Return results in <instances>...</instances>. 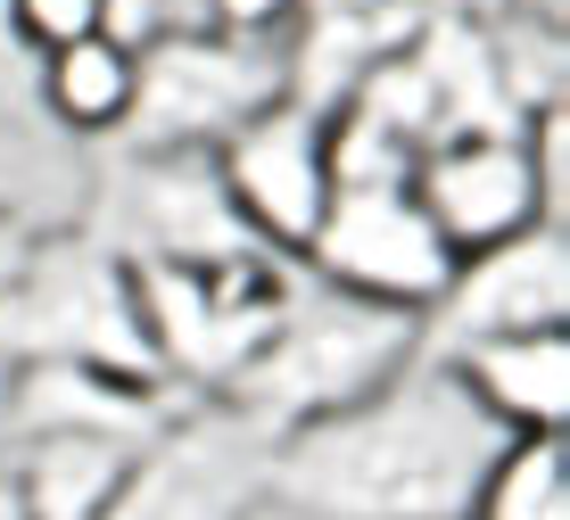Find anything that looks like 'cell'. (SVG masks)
I'll return each instance as SVG.
<instances>
[{
  "label": "cell",
  "mask_w": 570,
  "mask_h": 520,
  "mask_svg": "<svg viewBox=\"0 0 570 520\" xmlns=\"http://www.w3.org/2000/svg\"><path fill=\"white\" fill-rule=\"evenodd\" d=\"M91 33H108V9L100 0H9V42L17 50H75L91 42Z\"/></svg>",
  "instance_id": "d6986e66"
},
{
  "label": "cell",
  "mask_w": 570,
  "mask_h": 520,
  "mask_svg": "<svg viewBox=\"0 0 570 520\" xmlns=\"http://www.w3.org/2000/svg\"><path fill=\"white\" fill-rule=\"evenodd\" d=\"M0 364H91L116 380H157L132 265L91 232H33L17 282L0 290Z\"/></svg>",
  "instance_id": "3957f363"
},
{
  "label": "cell",
  "mask_w": 570,
  "mask_h": 520,
  "mask_svg": "<svg viewBox=\"0 0 570 520\" xmlns=\"http://www.w3.org/2000/svg\"><path fill=\"white\" fill-rule=\"evenodd\" d=\"M298 265L289 256H232V265H132L141 331L157 380L183 396H224L232 372L273 339Z\"/></svg>",
  "instance_id": "5b68a950"
},
{
  "label": "cell",
  "mask_w": 570,
  "mask_h": 520,
  "mask_svg": "<svg viewBox=\"0 0 570 520\" xmlns=\"http://www.w3.org/2000/svg\"><path fill=\"white\" fill-rule=\"evenodd\" d=\"M323 108H298V99H273L265 116H248L224 149H215V183L240 207V224L257 232V248L289 256L298 265L314 224L331 207V157H323Z\"/></svg>",
  "instance_id": "9c48e42d"
},
{
  "label": "cell",
  "mask_w": 570,
  "mask_h": 520,
  "mask_svg": "<svg viewBox=\"0 0 570 520\" xmlns=\"http://www.w3.org/2000/svg\"><path fill=\"white\" fill-rule=\"evenodd\" d=\"M298 273L364 297V306H397L414 323H430V306L455 282V256L414 207V183H331V207L306 239Z\"/></svg>",
  "instance_id": "52a82bcc"
},
{
  "label": "cell",
  "mask_w": 570,
  "mask_h": 520,
  "mask_svg": "<svg viewBox=\"0 0 570 520\" xmlns=\"http://www.w3.org/2000/svg\"><path fill=\"white\" fill-rule=\"evenodd\" d=\"M100 248L125 265H232V256H273L257 232L240 224V207L215 183V157H132L116 166V198L91 224Z\"/></svg>",
  "instance_id": "ba28073f"
},
{
  "label": "cell",
  "mask_w": 570,
  "mask_h": 520,
  "mask_svg": "<svg viewBox=\"0 0 570 520\" xmlns=\"http://www.w3.org/2000/svg\"><path fill=\"white\" fill-rule=\"evenodd\" d=\"M471 520H570V438H504Z\"/></svg>",
  "instance_id": "ac0fdd59"
},
{
  "label": "cell",
  "mask_w": 570,
  "mask_h": 520,
  "mask_svg": "<svg viewBox=\"0 0 570 520\" xmlns=\"http://www.w3.org/2000/svg\"><path fill=\"white\" fill-rule=\"evenodd\" d=\"M414 207L430 215V232L446 239V256H480L504 239L538 232V183H529L521 133L513 141H439L414 166Z\"/></svg>",
  "instance_id": "8fae6325"
},
{
  "label": "cell",
  "mask_w": 570,
  "mask_h": 520,
  "mask_svg": "<svg viewBox=\"0 0 570 520\" xmlns=\"http://www.w3.org/2000/svg\"><path fill=\"white\" fill-rule=\"evenodd\" d=\"M504 430L471 405L446 355H414L364 405L273 447V504L298 520H471Z\"/></svg>",
  "instance_id": "6da1fadb"
},
{
  "label": "cell",
  "mask_w": 570,
  "mask_h": 520,
  "mask_svg": "<svg viewBox=\"0 0 570 520\" xmlns=\"http://www.w3.org/2000/svg\"><path fill=\"white\" fill-rule=\"evenodd\" d=\"M405 67L430 99V149L439 141H513L521 108L504 99L497 50H488V26L471 9H422L414 42H405Z\"/></svg>",
  "instance_id": "5bb4252c"
},
{
  "label": "cell",
  "mask_w": 570,
  "mask_h": 520,
  "mask_svg": "<svg viewBox=\"0 0 570 520\" xmlns=\"http://www.w3.org/2000/svg\"><path fill=\"white\" fill-rule=\"evenodd\" d=\"M273 99H289L282 42H257V33H149L132 50V116L116 141L132 157H215Z\"/></svg>",
  "instance_id": "277c9868"
},
{
  "label": "cell",
  "mask_w": 570,
  "mask_h": 520,
  "mask_svg": "<svg viewBox=\"0 0 570 520\" xmlns=\"http://www.w3.org/2000/svg\"><path fill=\"white\" fill-rule=\"evenodd\" d=\"M273 438L224 396H190L166 430L132 454L108 520H248L273 504Z\"/></svg>",
  "instance_id": "8992f818"
},
{
  "label": "cell",
  "mask_w": 570,
  "mask_h": 520,
  "mask_svg": "<svg viewBox=\"0 0 570 520\" xmlns=\"http://www.w3.org/2000/svg\"><path fill=\"white\" fill-rule=\"evenodd\" d=\"M0 58H17V42H9V0H0Z\"/></svg>",
  "instance_id": "603a6c76"
},
{
  "label": "cell",
  "mask_w": 570,
  "mask_h": 520,
  "mask_svg": "<svg viewBox=\"0 0 570 520\" xmlns=\"http://www.w3.org/2000/svg\"><path fill=\"white\" fill-rule=\"evenodd\" d=\"M422 355V323L397 306H364L347 290H323L298 273L282 323L240 372H232L224 405H240L248 422H265L273 438L331 422V413L364 405L372 389H389L405 364Z\"/></svg>",
  "instance_id": "7a4b0ae2"
},
{
  "label": "cell",
  "mask_w": 570,
  "mask_h": 520,
  "mask_svg": "<svg viewBox=\"0 0 570 520\" xmlns=\"http://www.w3.org/2000/svg\"><path fill=\"white\" fill-rule=\"evenodd\" d=\"M446 364L504 438H570V331L446 347Z\"/></svg>",
  "instance_id": "9a60e30c"
},
{
  "label": "cell",
  "mask_w": 570,
  "mask_h": 520,
  "mask_svg": "<svg viewBox=\"0 0 570 520\" xmlns=\"http://www.w3.org/2000/svg\"><path fill=\"white\" fill-rule=\"evenodd\" d=\"M430 0H298L289 9V42H282V75L298 108H340L381 58H397L414 42Z\"/></svg>",
  "instance_id": "4fadbf2b"
},
{
  "label": "cell",
  "mask_w": 570,
  "mask_h": 520,
  "mask_svg": "<svg viewBox=\"0 0 570 520\" xmlns=\"http://www.w3.org/2000/svg\"><path fill=\"white\" fill-rule=\"evenodd\" d=\"M26 248H33V232H26V224H17V215H9V207H0V290H9V282H17V265H26Z\"/></svg>",
  "instance_id": "ffe728a7"
},
{
  "label": "cell",
  "mask_w": 570,
  "mask_h": 520,
  "mask_svg": "<svg viewBox=\"0 0 570 520\" xmlns=\"http://www.w3.org/2000/svg\"><path fill=\"white\" fill-rule=\"evenodd\" d=\"M0 454H9V364H0Z\"/></svg>",
  "instance_id": "44dd1931"
},
{
  "label": "cell",
  "mask_w": 570,
  "mask_h": 520,
  "mask_svg": "<svg viewBox=\"0 0 570 520\" xmlns=\"http://www.w3.org/2000/svg\"><path fill=\"white\" fill-rule=\"evenodd\" d=\"M183 405L190 396L157 389V380H116V372H91V364H26V372H9V447L17 438H116V447H149Z\"/></svg>",
  "instance_id": "7c38bea8"
},
{
  "label": "cell",
  "mask_w": 570,
  "mask_h": 520,
  "mask_svg": "<svg viewBox=\"0 0 570 520\" xmlns=\"http://www.w3.org/2000/svg\"><path fill=\"white\" fill-rule=\"evenodd\" d=\"M42 108L67 133H83V141H116L132 116V50L108 42V33H91L75 50H50L42 58Z\"/></svg>",
  "instance_id": "e0dca14e"
},
{
  "label": "cell",
  "mask_w": 570,
  "mask_h": 520,
  "mask_svg": "<svg viewBox=\"0 0 570 520\" xmlns=\"http://www.w3.org/2000/svg\"><path fill=\"white\" fill-rule=\"evenodd\" d=\"M0 520H26V504H17V488L0 479Z\"/></svg>",
  "instance_id": "7402d4cb"
},
{
  "label": "cell",
  "mask_w": 570,
  "mask_h": 520,
  "mask_svg": "<svg viewBox=\"0 0 570 520\" xmlns=\"http://www.w3.org/2000/svg\"><path fill=\"white\" fill-rule=\"evenodd\" d=\"M132 454L141 447H116V438H17L0 454V479L17 488L26 520H108Z\"/></svg>",
  "instance_id": "2e32d148"
},
{
  "label": "cell",
  "mask_w": 570,
  "mask_h": 520,
  "mask_svg": "<svg viewBox=\"0 0 570 520\" xmlns=\"http://www.w3.org/2000/svg\"><path fill=\"white\" fill-rule=\"evenodd\" d=\"M521 331H570V232H521L504 248H480L455 265L446 297L430 306L422 347H480V339H521Z\"/></svg>",
  "instance_id": "30bf717a"
}]
</instances>
